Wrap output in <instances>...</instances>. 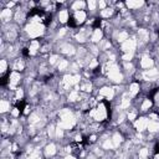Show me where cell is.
I'll list each match as a JSON object with an SVG mask.
<instances>
[{
	"mask_svg": "<svg viewBox=\"0 0 159 159\" xmlns=\"http://www.w3.org/2000/svg\"><path fill=\"white\" fill-rule=\"evenodd\" d=\"M117 14V10L114 6H109L106 7L104 10H101L99 14H98V17H101L102 20H106V21H109V19H113Z\"/></svg>",
	"mask_w": 159,
	"mask_h": 159,
	"instance_id": "cell-20",
	"label": "cell"
},
{
	"mask_svg": "<svg viewBox=\"0 0 159 159\" xmlns=\"http://www.w3.org/2000/svg\"><path fill=\"white\" fill-rule=\"evenodd\" d=\"M87 114L92 120V123H101V124L107 123L108 120H111L112 117L111 104L107 101H99L94 108L87 112Z\"/></svg>",
	"mask_w": 159,
	"mask_h": 159,
	"instance_id": "cell-1",
	"label": "cell"
},
{
	"mask_svg": "<svg viewBox=\"0 0 159 159\" xmlns=\"http://www.w3.org/2000/svg\"><path fill=\"white\" fill-rule=\"evenodd\" d=\"M41 45H42V42H41L40 39H37V40H30V41L27 42L26 47H27V50H29L30 57H35V56H37V55L40 53Z\"/></svg>",
	"mask_w": 159,
	"mask_h": 159,
	"instance_id": "cell-15",
	"label": "cell"
},
{
	"mask_svg": "<svg viewBox=\"0 0 159 159\" xmlns=\"http://www.w3.org/2000/svg\"><path fill=\"white\" fill-rule=\"evenodd\" d=\"M86 7H87V2H84L82 0H77V1H73L72 4H70V9L72 10V12L80 11V10H86Z\"/></svg>",
	"mask_w": 159,
	"mask_h": 159,
	"instance_id": "cell-28",
	"label": "cell"
},
{
	"mask_svg": "<svg viewBox=\"0 0 159 159\" xmlns=\"http://www.w3.org/2000/svg\"><path fill=\"white\" fill-rule=\"evenodd\" d=\"M148 123H149L148 116H139L132 124H133L135 132H138V133H145L147 132V128H148Z\"/></svg>",
	"mask_w": 159,
	"mask_h": 159,
	"instance_id": "cell-13",
	"label": "cell"
},
{
	"mask_svg": "<svg viewBox=\"0 0 159 159\" xmlns=\"http://www.w3.org/2000/svg\"><path fill=\"white\" fill-rule=\"evenodd\" d=\"M42 152H43L45 159L55 158V157L60 153V152H58V147H57V144H56L55 142H48V143H46L45 147H43V149H42Z\"/></svg>",
	"mask_w": 159,
	"mask_h": 159,
	"instance_id": "cell-14",
	"label": "cell"
},
{
	"mask_svg": "<svg viewBox=\"0 0 159 159\" xmlns=\"http://www.w3.org/2000/svg\"><path fill=\"white\" fill-rule=\"evenodd\" d=\"M26 61L24 57H17L15 60H12V63H11V71H16V72H24L26 70Z\"/></svg>",
	"mask_w": 159,
	"mask_h": 159,
	"instance_id": "cell-19",
	"label": "cell"
},
{
	"mask_svg": "<svg viewBox=\"0 0 159 159\" xmlns=\"http://www.w3.org/2000/svg\"><path fill=\"white\" fill-rule=\"evenodd\" d=\"M150 159H159V150L153 152V154H152V158H150Z\"/></svg>",
	"mask_w": 159,
	"mask_h": 159,
	"instance_id": "cell-34",
	"label": "cell"
},
{
	"mask_svg": "<svg viewBox=\"0 0 159 159\" xmlns=\"http://www.w3.org/2000/svg\"><path fill=\"white\" fill-rule=\"evenodd\" d=\"M124 5H125V7H127L128 11H135V10H139L143 6H145V1H143V0H137V1L128 0V1L124 2Z\"/></svg>",
	"mask_w": 159,
	"mask_h": 159,
	"instance_id": "cell-23",
	"label": "cell"
},
{
	"mask_svg": "<svg viewBox=\"0 0 159 159\" xmlns=\"http://www.w3.org/2000/svg\"><path fill=\"white\" fill-rule=\"evenodd\" d=\"M135 37L138 41V46H145L150 41V31L147 30L145 27H140L137 30Z\"/></svg>",
	"mask_w": 159,
	"mask_h": 159,
	"instance_id": "cell-12",
	"label": "cell"
},
{
	"mask_svg": "<svg viewBox=\"0 0 159 159\" xmlns=\"http://www.w3.org/2000/svg\"><path fill=\"white\" fill-rule=\"evenodd\" d=\"M104 39V32L101 27H96L93 29L92 34H91V39H89V43H94V45H98L102 40Z\"/></svg>",
	"mask_w": 159,
	"mask_h": 159,
	"instance_id": "cell-21",
	"label": "cell"
},
{
	"mask_svg": "<svg viewBox=\"0 0 159 159\" xmlns=\"http://www.w3.org/2000/svg\"><path fill=\"white\" fill-rule=\"evenodd\" d=\"M70 17H71V12H70V10L66 9V7H62V9H60V10L56 12V20H57L58 24H61V25L68 24Z\"/></svg>",
	"mask_w": 159,
	"mask_h": 159,
	"instance_id": "cell-18",
	"label": "cell"
},
{
	"mask_svg": "<svg viewBox=\"0 0 159 159\" xmlns=\"http://www.w3.org/2000/svg\"><path fill=\"white\" fill-rule=\"evenodd\" d=\"M2 159H12V154L9 155V157H2Z\"/></svg>",
	"mask_w": 159,
	"mask_h": 159,
	"instance_id": "cell-35",
	"label": "cell"
},
{
	"mask_svg": "<svg viewBox=\"0 0 159 159\" xmlns=\"http://www.w3.org/2000/svg\"><path fill=\"white\" fill-rule=\"evenodd\" d=\"M125 114H127V120L129 123H133L139 117V109L137 107H130L129 109L125 111Z\"/></svg>",
	"mask_w": 159,
	"mask_h": 159,
	"instance_id": "cell-25",
	"label": "cell"
},
{
	"mask_svg": "<svg viewBox=\"0 0 159 159\" xmlns=\"http://www.w3.org/2000/svg\"><path fill=\"white\" fill-rule=\"evenodd\" d=\"M78 123V113L71 108H61L57 112V125L65 130H72Z\"/></svg>",
	"mask_w": 159,
	"mask_h": 159,
	"instance_id": "cell-2",
	"label": "cell"
},
{
	"mask_svg": "<svg viewBox=\"0 0 159 159\" xmlns=\"http://www.w3.org/2000/svg\"><path fill=\"white\" fill-rule=\"evenodd\" d=\"M116 96H117V93H116V91H114V87H113V86H109V84H106V86H102L101 88L97 89L96 98H97L98 102H99V101L112 102Z\"/></svg>",
	"mask_w": 159,
	"mask_h": 159,
	"instance_id": "cell-5",
	"label": "cell"
},
{
	"mask_svg": "<svg viewBox=\"0 0 159 159\" xmlns=\"http://www.w3.org/2000/svg\"><path fill=\"white\" fill-rule=\"evenodd\" d=\"M87 9L89 10V12H94L96 10H98V1H96V0L87 1Z\"/></svg>",
	"mask_w": 159,
	"mask_h": 159,
	"instance_id": "cell-31",
	"label": "cell"
},
{
	"mask_svg": "<svg viewBox=\"0 0 159 159\" xmlns=\"http://www.w3.org/2000/svg\"><path fill=\"white\" fill-rule=\"evenodd\" d=\"M147 133L153 134V135H158L159 134V120H150L149 119Z\"/></svg>",
	"mask_w": 159,
	"mask_h": 159,
	"instance_id": "cell-26",
	"label": "cell"
},
{
	"mask_svg": "<svg viewBox=\"0 0 159 159\" xmlns=\"http://www.w3.org/2000/svg\"><path fill=\"white\" fill-rule=\"evenodd\" d=\"M78 88L82 93L84 94H91L94 89V84H93V81L89 80V78H82L81 83L78 84Z\"/></svg>",
	"mask_w": 159,
	"mask_h": 159,
	"instance_id": "cell-17",
	"label": "cell"
},
{
	"mask_svg": "<svg viewBox=\"0 0 159 159\" xmlns=\"http://www.w3.org/2000/svg\"><path fill=\"white\" fill-rule=\"evenodd\" d=\"M10 65H9V62H7V60L5 58V57H2L1 60H0V76L1 77H5V76H7L9 73H10Z\"/></svg>",
	"mask_w": 159,
	"mask_h": 159,
	"instance_id": "cell-27",
	"label": "cell"
},
{
	"mask_svg": "<svg viewBox=\"0 0 159 159\" xmlns=\"http://www.w3.org/2000/svg\"><path fill=\"white\" fill-rule=\"evenodd\" d=\"M61 159H78V158H77V157H75L73 154H67V155L61 157Z\"/></svg>",
	"mask_w": 159,
	"mask_h": 159,
	"instance_id": "cell-33",
	"label": "cell"
},
{
	"mask_svg": "<svg viewBox=\"0 0 159 159\" xmlns=\"http://www.w3.org/2000/svg\"><path fill=\"white\" fill-rule=\"evenodd\" d=\"M70 61L67 60V58H61V61L58 62V65L56 66L57 67V71L58 72H65V71H67L68 68H70Z\"/></svg>",
	"mask_w": 159,
	"mask_h": 159,
	"instance_id": "cell-30",
	"label": "cell"
},
{
	"mask_svg": "<svg viewBox=\"0 0 159 159\" xmlns=\"http://www.w3.org/2000/svg\"><path fill=\"white\" fill-rule=\"evenodd\" d=\"M155 65V61L154 58L152 57L150 52L148 51H144L139 55V58H138V67L140 68V71H145V70H150L153 68Z\"/></svg>",
	"mask_w": 159,
	"mask_h": 159,
	"instance_id": "cell-7",
	"label": "cell"
},
{
	"mask_svg": "<svg viewBox=\"0 0 159 159\" xmlns=\"http://www.w3.org/2000/svg\"><path fill=\"white\" fill-rule=\"evenodd\" d=\"M106 7H108V1L99 0V1H98V9H99V11H101V10H104Z\"/></svg>",
	"mask_w": 159,
	"mask_h": 159,
	"instance_id": "cell-32",
	"label": "cell"
},
{
	"mask_svg": "<svg viewBox=\"0 0 159 159\" xmlns=\"http://www.w3.org/2000/svg\"><path fill=\"white\" fill-rule=\"evenodd\" d=\"M137 47H138L137 37H135V35H132L127 41H124L122 45H119V51H120V55H124V53H135Z\"/></svg>",
	"mask_w": 159,
	"mask_h": 159,
	"instance_id": "cell-8",
	"label": "cell"
},
{
	"mask_svg": "<svg viewBox=\"0 0 159 159\" xmlns=\"http://www.w3.org/2000/svg\"><path fill=\"white\" fill-rule=\"evenodd\" d=\"M22 82V75L16 71H10L9 73V82H7V88L9 91H16L20 87V83Z\"/></svg>",
	"mask_w": 159,
	"mask_h": 159,
	"instance_id": "cell-10",
	"label": "cell"
},
{
	"mask_svg": "<svg viewBox=\"0 0 159 159\" xmlns=\"http://www.w3.org/2000/svg\"><path fill=\"white\" fill-rule=\"evenodd\" d=\"M127 92H128V94H129L132 98H137V97L142 93V84H140V82L133 80V81L128 84Z\"/></svg>",
	"mask_w": 159,
	"mask_h": 159,
	"instance_id": "cell-16",
	"label": "cell"
},
{
	"mask_svg": "<svg viewBox=\"0 0 159 159\" xmlns=\"http://www.w3.org/2000/svg\"><path fill=\"white\" fill-rule=\"evenodd\" d=\"M61 56L57 53V52H52V53H50L48 55V58H47V63L50 65V66H57L58 65V62L61 61Z\"/></svg>",
	"mask_w": 159,
	"mask_h": 159,
	"instance_id": "cell-29",
	"label": "cell"
},
{
	"mask_svg": "<svg viewBox=\"0 0 159 159\" xmlns=\"http://www.w3.org/2000/svg\"><path fill=\"white\" fill-rule=\"evenodd\" d=\"M92 31H93V29L86 25V26L81 27L80 30H77V31L73 34V40H75L76 42H78L80 45H84V43H87V42L89 41Z\"/></svg>",
	"mask_w": 159,
	"mask_h": 159,
	"instance_id": "cell-6",
	"label": "cell"
},
{
	"mask_svg": "<svg viewBox=\"0 0 159 159\" xmlns=\"http://www.w3.org/2000/svg\"><path fill=\"white\" fill-rule=\"evenodd\" d=\"M58 52L65 55V56H67V57H72V56H76L77 48H76V46L72 42H70L67 40H62L58 43Z\"/></svg>",
	"mask_w": 159,
	"mask_h": 159,
	"instance_id": "cell-9",
	"label": "cell"
},
{
	"mask_svg": "<svg viewBox=\"0 0 159 159\" xmlns=\"http://www.w3.org/2000/svg\"><path fill=\"white\" fill-rule=\"evenodd\" d=\"M12 101L10 98H1L0 99V112L2 116H5L6 113H10L11 108H12Z\"/></svg>",
	"mask_w": 159,
	"mask_h": 159,
	"instance_id": "cell-24",
	"label": "cell"
},
{
	"mask_svg": "<svg viewBox=\"0 0 159 159\" xmlns=\"http://www.w3.org/2000/svg\"><path fill=\"white\" fill-rule=\"evenodd\" d=\"M11 19H14V12L11 9L7 7H2L0 11V20H1V25H7L10 24Z\"/></svg>",
	"mask_w": 159,
	"mask_h": 159,
	"instance_id": "cell-22",
	"label": "cell"
},
{
	"mask_svg": "<svg viewBox=\"0 0 159 159\" xmlns=\"http://www.w3.org/2000/svg\"><path fill=\"white\" fill-rule=\"evenodd\" d=\"M138 104V109L140 113H149L152 111V108L154 107V102L152 99V97H148V96H143L140 98V101H135V104Z\"/></svg>",
	"mask_w": 159,
	"mask_h": 159,
	"instance_id": "cell-11",
	"label": "cell"
},
{
	"mask_svg": "<svg viewBox=\"0 0 159 159\" xmlns=\"http://www.w3.org/2000/svg\"><path fill=\"white\" fill-rule=\"evenodd\" d=\"M158 113H159V109H158Z\"/></svg>",
	"mask_w": 159,
	"mask_h": 159,
	"instance_id": "cell-36",
	"label": "cell"
},
{
	"mask_svg": "<svg viewBox=\"0 0 159 159\" xmlns=\"http://www.w3.org/2000/svg\"><path fill=\"white\" fill-rule=\"evenodd\" d=\"M88 20V14L86 10H80V11H75L71 14L70 21L67 24L68 29H77L80 26H83Z\"/></svg>",
	"mask_w": 159,
	"mask_h": 159,
	"instance_id": "cell-4",
	"label": "cell"
},
{
	"mask_svg": "<svg viewBox=\"0 0 159 159\" xmlns=\"http://www.w3.org/2000/svg\"><path fill=\"white\" fill-rule=\"evenodd\" d=\"M46 32V26L40 22H26L22 30V35L30 41V40H37L41 36H43Z\"/></svg>",
	"mask_w": 159,
	"mask_h": 159,
	"instance_id": "cell-3",
	"label": "cell"
}]
</instances>
